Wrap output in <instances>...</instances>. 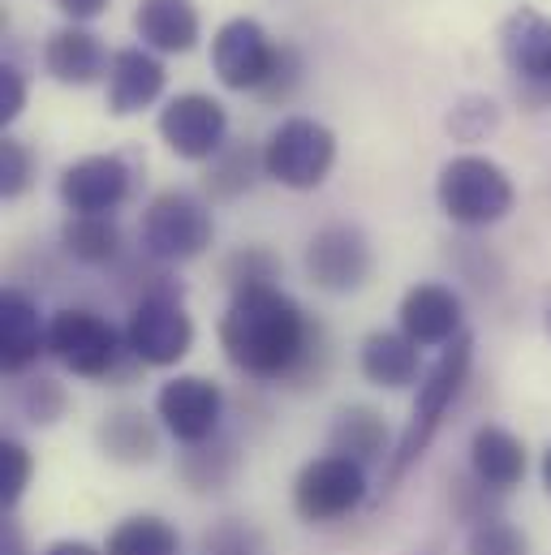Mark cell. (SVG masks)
Segmentation results:
<instances>
[{
  "label": "cell",
  "mask_w": 551,
  "mask_h": 555,
  "mask_svg": "<svg viewBox=\"0 0 551 555\" xmlns=\"http://www.w3.org/2000/svg\"><path fill=\"white\" fill-rule=\"evenodd\" d=\"M220 349L251 379H289L310 362V349H319V327H310L284 288L264 284L233 293L220 319Z\"/></svg>",
  "instance_id": "cell-1"
},
{
  "label": "cell",
  "mask_w": 551,
  "mask_h": 555,
  "mask_svg": "<svg viewBox=\"0 0 551 555\" xmlns=\"http://www.w3.org/2000/svg\"><path fill=\"white\" fill-rule=\"evenodd\" d=\"M470 362H474V336L461 332L452 345L439 349V358H435V362L426 366V375L418 379V397H413L410 422H406V430H401V439H397V452L388 456V487H397L413 465L422 461V452L431 448V439H435L439 422L448 414V405L457 401V392H461V384H465V375H470Z\"/></svg>",
  "instance_id": "cell-2"
},
{
  "label": "cell",
  "mask_w": 551,
  "mask_h": 555,
  "mask_svg": "<svg viewBox=\"0 0 551 555\" xmlns=\"http://www.w3.org/2000/svg\"><path fill=\"white\" fill-rule=\"evenodd\" d=\"M435 198H439V211L452 224L487 229V224H500L513 211L517 190H513V177L496 159H487V155H452L439 168Z\"/></svg>",
  "instance_id": "cell-3"
},
{
  "label": "cell",
  "mask_w": 551,
  "mask_h": 555,
  "mask_svg": "<svg viewBox=\"0 0 551 555\" xmlns=\"http://www.w3.org/2000/svg\"><path fill=\"white\" fill-rule=\"evenodd\" d=\"M216 242L212 207L190 190H164L142 211V250L159 263H190Z\"/></svg>",
  "instance_id": "cell-4"
},
{
  "label": "cell",
  "mask_w": 551,
  "mask_h": 555,
  "mask_svg": "<svg viewBox=\"0 0 551 555\" xmlns=\"http://www.w3.org/2000/svg\"><path fill=\"white\" fill-rule=\"evenodd\" d=\"M336 164V134L315 117H284L264 142V172L284 190H319Z\"/></svg>",
  "instance_id": "cell-5"
},
{
  "label": "cell",
  "mask_w": 551,
  "mask_h": 555,
  "mask_svg": "<svg viewBox=\"0 0 551 555\" xmlns=\"http://www.w3.org/2000/svg\"><path fill=\"white\" fill-rule=\"evenodd\" d=\"M48 353L61 366H69L78 379H108L126 349H121V332L104 314L69 306L56 310L48 323Z\"/></svg>",
  "instance_id": "cell-6"
},
{
  "label": "cell",
  "mask_w": 551,
  "mask_h": 555,
  "mask_svg": "<svg viewBox=\"0 0 551 555\" xmlns=\"http://www.w3.org/2000/svg\"><path fill=\"white\" fill-rule=\"evenodd\" d=\"M362 500H367V465H358L354 456H341V452L315 456L310 465H302V474L293 482V508L310 526H332V521L358 513Z\"/></svg>",
  "instance_id": "cell-7"
},
{
  "label": "cell",
  "mask_w": 551,
  "mask_h": 555,
  "mask_svg": "<svg viewBox=\"0 0 551 555\" xmlns=\"http://www.w3.org/2000/svg\"><path fill=\"white\" fill-rule=\"evenodd\" d=\"M126 349L142 366H177L194 349V323L181 306V293L172 288H151L134 306L126 323Z\"/></svg>",
  "instance_id": "cell-8"
},
{
  "label": "cell",
  "mask_w": 551,
  "mask_h": 555,
  "mask_svg": "<svg viewBox=\"0 0 551 555\" xmlns=\"http://www.w3.org/2000/svg\"><path fill=\"white\" fill-rule=\"evenodd\" d=\"M500 56L526 104L551 108V17L522 4L500 26Z\"/></svg>",
  "instance_id": "cell-9"
},
{
  "label": "cell",
  "mask_w": 551,
  "mask_h": 555,
  "mask_svg": "<svg viewBox=\"0 0 551 555\" xmlns=\"http://www.w3.org/2000/svg\"><path fill=\"white\" fill-rule=\"evenodd\" d=\"M159 139L177 159L207 164L229 146V113L220 100H212L203 91L172 95L159 108Z\"/></svg>",
  "instance_id": "cell-10"
},
{
  "label": "cell",
  "mask_w": 551,
  "mask_h": 555,
  "mask_svg": "<svg viewBox=\"0 0 551 555\" xmlns=\"http://www.w3.org/2000/svg\"><path fill=\"white\" fill-rule=\"evenodd\" d=\"M155 417L159 426L185 443V448H198L207 439H216L220 430V417H225V392L216 379L207 375H177L168 379L159 392H155Z\"/></svg>",
  "instance_id": "cell-11"
},
{
  "label": "cell",
  "mask_w": 551,
  "mask_h": 555,
  "mask_svg": "<svg viewBox=\"0 0 551 555\" xmlns=\"http://www.w3.org/2000/svg\"><path fill=\"white\" fill-rule=\"evenodd\" d=\"M306 276L323 293H358L371 272H375V255L371 242L362 237V229L354 224H328L306 242Z\"/></svg>",
  "instance_id": "cell-12"
},
{
  "label": "cell",
  "mask_w": 551,
  "mask_h": 555,
  "mask_svg": "<svg viewBox=\"0 0 551 555\" xmlns=\"http://www.w3.org/2000/svg\"><path fill=\"white\" fill-rule=\"evenodd\" d=\"M276 65V39L255 17H229L212 39V69L229 91H251L268 82Z\"/></svg>",
  "instance_id": "cell-13"
},
{
  "label": "cell",
  "mask_w": 551,
  "mask_h": 555,
  "mask_svg": "<svg viewBox=\"0 0 551 555\" xmlns=\"http://www.w3.org/2000/svg\"><path fill=\"white\" fill-rule=\"evenodd\" d=\"M130 164L121 155H82L61 172V203L69 216H113L130 198Z\"/></svg>",
  "instance_id": "cell-14"
},
{
  "label": "cell",
  "mask_w": 551,
  "mask_h": 555,
  "mask_svg": "<svg viewBox=\"0 0 551 555\" xmlns=\"http://www.w3.org/2000/svg\"><path fill=\"white\" fill-rule=\"evenodd\" d=\"M401 332L418 349H444L461 336V297L448 284H413L401 297Z\"/></svg>",
  "instance_id": "cell-15"
},
{
  "label": "cell",
  "mask_w": 551,
  "mask_h": 555,
  "mask_svg": "<svg viewBox=\"0 0 551 555\" xmlns=\"http://www.w3.org/2000/svg\"><path fill=\"white\" fill-rule=\"evenodd\" d=\"M108 65H113V56L104 52L100 35H91L78 22L52 30L48 43H43V69L61 87H91V82L108 78Z\"/></svg>",
  "instance_id": "cell-16"
},
{
  "label": "cell",
  "mask_w": 551,
  "mask_h": 555,
  "mask_svg": "<svg viewBox=\"0 0 551 555\" xmlns=\"http://www.w3.org/2000/svg\"><path fill=\"white\" fill-rule=\"evenodd\" d=\"M526 443L509 430V426H478L474 439H470V469H474V482L491 495H504L513 487H522L526 478Z\"/></svg>",
  "instance_id": "cell-17"
},
{
  "label": "cell",
  "mask_w": 551,
  "mask_h": 555,
  "mask_svg": "<svg viewBox=\"0 0 551 555\" xmlns=\"http://www.w3.org/2000/svg\"><path fill=\"white\" fill-rule=\"evenodd\" d=\"M104 82H108V113L134 117L164 95V65L146 48H121V52H113Z\"/></svg>",
  "instance_id": "cell-18"
},
{
  "label": "cell",
  "mask_w": 551,
  "mask_h": 555,
  "mask_svg": "<svg viewBox=\"0 0 551 555\" xmlns=\"http://www.w3.org/2000/svg\"><path fill=\"white\" fill-rule=\"evenodd\" d=\"M48 349V327L39 319V306L22 288H4L0 297V362L9 375H22L39 362Z\"/></svg>",
  "instance_id": "cell-19"
},
{
  "label": "cell",
  "mask_w": 551,
  "mask_h": 555,
  "mask_svg": "<svg viewBox=\"0 0 551 555\" xmlns=\"http://www.w3.org/2000/svg\"><path fill=\"white\" fill-rule=\"evenodd\" d=\"M134 30L142 39V48L181 56V52H190L198 43L203 22H198L194 0H138Z\"/></svg>",
  "instance_id": "cell-20"
},
{
  "label": "cell",
  "mask_w": 551,
  "mask_h": 555,
  "mask_svg": "<svg viewBox=\"0 0 551 555\" xmlns=\"http://www.w3.org/2000/svg\"><path fill=\"white\" fill-rule=\"evenodd\" d=\"M358 366L375 388H388V392H401V388H410L426 375L422 358H418V345L406 332H371L362 340Z\"/></svg>",
  "instance_id": "cell-21"
},
{
  "label": "cell",
  "mask_w": 551,
  "mask_h": 555,
  "mask_svg": "<svg viewBox=\"0 0 551 555\" xmlns=\"http://www.w3.org/2000/svg\"><path fill=\"white\" fill-rule=\"evenodd\" d=\"M100 448L108 461H121V465H146L155 461L159 452V435L151 426V417L138 414V410H117V414L104 417L100 426Z\"/></svg>",
  "instance_id": "cell-22"
},
{
  "label": "cell",
  "mask_w": 551,
  "mask_h": 555,
  "mask_svg": "<svg viewBox=\"0 0 551 555\" xmlns=\"http://www.w3.org/2000/svg\"><path fill=\"white\" fill-rule=\"evenodd\" d=\"M61 246L87 268H108L121 255V229L113 216H69L61 229Z\"/></svg>",
  "instance_id": "cell-23"
},
{
  "label": "cell",
  "mask_w": 551,
  "mask_h": 555,
  "mask_svg": "<svg viewBox=\"0 0 551 555\" xmlns=\"http://www.w3.org/2000/svg\"><path fill=\"white\" fill-rule=\"evenodd\" d=\"M332 452L341 456H354L358 465H371L388 452V430H384V417L375 410H341L332 422Z\"/></svg>",
  "instance_id": "cell-24"
},
{
  "label": "cell",
  "mask_w": 551,
  "mask_h": 555,
  "mask_svg": "<svg viewBox=\"0 0 551 555\" xmlns=\"http://www.w3.org/2000/svg\"><path fill=\"white\" fill-rule=\"evenodd\" d=\"M264 168V151H255L251 142H229L216 159H207V194L216 203H229V198H242L251 185H255V172Z\"/></svg>",
  "instance_id": "cell-25"
},
{
  "label": "cell",
  "mask_w": 551,
  "mask_h": 555,
  "mask_svg": "<svg viewBox=\"0 0 551 555\" xmlns=\"http://www.w3.org/2000/svg\"><path fill=\"white\" fill-rule=\"evenodd\" d=\"M104 555H181V534L164 517L138 513V517H126L108 534Z\"/></svg>",
  "instance_id": "cell-26"
},
{
  "label": "cell",
  "mask_w": 551,
  "mask_h": 555,
  "mask_svg": "<svg viewBox=\"0 0 551 555\" xmlns=\"http://www.w3.org/2000/svg\"><path fill=\"white\" fill-rule=\"evenodd\" d=\"M220 276H225V284H229L233 293H246V288L276 284V276H280V263H276L272 250H264V246H242V250H233V255L225 259Z\"/></svg>",
  "instance_id": "cell-27"
},
{
  "label": "cell",
  "mask_w": 551,
  "mask_h": 555,
  "mask_svg": "<svg viewBox=\"0 0 551 555\" xmlns=\"http://www.w3.org/2000/svg\"><path fill=\"white\" fill-rule=\"evenodd\" d=\"M448 134L457 142H483L496 126H500V108H496V100H487V95H461L457 104H452V113H448Z\"/></svg>",
  "instance_id": "cell-28"
},
{
  "label": "cell",
  "mask_w": 551,
  "mask_h": 555,
  "mask_svg": "<svg viewBox=\"0 0 551 555\" xmlns=\"http://www.w3.org/2000/svg\"><path fill=\"white\" fill-rule=\"evenodd\" d=\"M465 555H530V543L517 526L500 521V517H487L470 530V543H465Z\"/></svg>",
  "instance_id": "cell-29"
},
{
  "label": "cell",
  "mask_w": 551,
  "mask_h": 555,
  "mask_svg": "<svg viewBox=\"0 0 551 555\" xmlns=\"http://www.w3.org/2000/svg\"><path fill=\"white\" fill-rule=\"evenodd\" d=\"M30 474H35L30 452H26L17 439H4V443H0V504H4V513L17 508V500H22L26 487H30Z\"/></svg>",
  "instance_id": "cell-30"
},
{
  "label": "cell",
  "mask_w": 551,
  "mask_h": 555,
  "mask_svg": "<svg viewBox=\"0 0 551 555\" xmlns=\"http://www.w3.org/2000/svg\"><path fill=\"white\" fill-rule=\"evenodd\" d=\"M35 181V151L22 139H0V194L4 198H22Z\"/></svg>",
  "instance_id": "cell-31"
},
{
  "label": "cell",
  "mask_w": 551,
  "mask_h": 555,
  "mask_svg": "<svg viewBox=\"0 0 551 555\" xmlns=\"http://www.w3.org/2000/svg\"><path fill=\"white\" fill-rule=\"evenodd\" d=\"M17 405L35 426H56L69 410V397H65V388L56 379H30L22 388V397H17Z\"/></svg>",
  "instance_id": "cell-32"
},
{
  "label": "cell",
  "mask_w": 551,
  "mask_h": 555,
  "mask_svg": "<svg viewBox=\"0 0 551 555\" xmlns=\"http://www.w3.org/2000/svg\"><path fill=\"white\" fill-rule=\"evenodd\" d=\"M203 555H268V543L246 521H220L203 534Z\"/></svg>",
  "instance_id": "cell-33"
},
{
  "label": "cell",
  "mask_w": 551,
  "mask_h": 555,
  "mask_svg": "<svg viewBox=\"0 0 551 555\" xmlns=\"http://www.w3.org/2000/svg\"><path fill=\"white\" fill-rule=\"evenodd\" d=\"M302 74H306V61L293 43H276V65L268 74V82L259 87V100L264 104H284L297 87H302Z\"/></svg>",
  "instance_id": "cell-34"
},
{
  "label": "cell",
  "mask_w": 551,
  "mask_h": 555,
  "mask_svg": "<svg viewBox=\"0 0 551 555\" xmlns=\"http://www.w3.org/2000/svg\"><path fill=\"white\" fill-rule=\"evenodd\" d=\"M22 108H26V74L13 61H4L0 65V126H13Z\"/></svg>",
  "instance_id": "cell-35"
},
{
  "label": "cell",
  "mask_w": 551,
  "mask_h": 555,
  "mask_svg": "<svg viewBox=\"0 0 551 555\" xmlns=\"http://www.w3.org/2000/svg\"><path fill=\"white\" fill-rule=\"evenodd\" d=\"M69 22H91V17H100L104 9H108V0H52Z\"/></svg>",
  "instance_id": "cell-36"
},
{
  "label": "cell",
  "mask_w": 551,
  "mask_h": 555,
  "mask_svg": "<svg viewBox=\"0 0 551 555\" xmlns=\"http://www.w3.org/2000/svg\"><path fill=\"white\" fill-rule=\"evenodd\" d=\"M0 555H30V552H26L22 530H17L13 521H4V530H0Z\"/></svg>",
  "instance_id": "cell-37"
},
{
  "label": "cell",
  "mask_w": 551,
  "mask_h": 555,
  "mask_svg": "<svg viewBox=\"0 0 551 555\" xmlns=\"http://www.w3.org/2000/svg\"><path fill=\"white\" fill-rule=\"evenodd\" d=\"M43 555H104V552H95V547L82 543V539H61V543H52Z\"/></svg>",
  "instance_id": "cell-38"
},
{
  "label": "cell",
  "mask_w": 551,
  "mask_h": 555,
  "mask_svg": "<svg viewBox=\"0 0 551 555\" xmlns=\"http://www.w3.org/2000/svg\"><path fill=\"white\" fill-rule=\"evenodd\" d=\"M539 474H543V487H548V495H551V448L543 452V465H539Z\"/></svg>",
  "instance_id": "cell-39"
},
{
  "label": "cell",
  "mask_w": 551,
  "mask_h": 555,
  "mask_svg": "<svg viewBox=\"0 0 551 555\" xmlns=\"http://www.w3.org/2000/svg\"><path fill=\"white\" fill-rule=\"evenodd\" d=\"M548 327H551V314H548Z\"/></svg>",
  "instance_id": "cell-40"
}]
</instances>
